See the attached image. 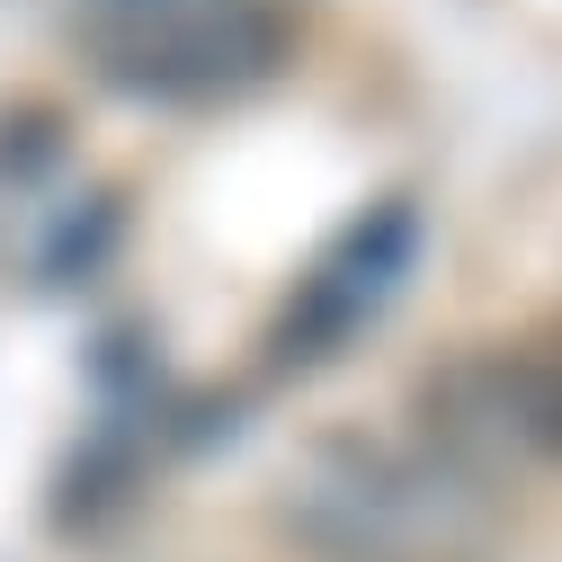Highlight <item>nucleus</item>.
<instances>
[{"instance_id":"obj_1","label":"nucleus","mask_w":562,"mask_h":562,"mask_svg":"<svg viewBox=\"0 0 562 562\" xmlns=\"http://www.w3.org/2000/svg\"><path fill=\"white\" fill-rule=\"evenodd\" d=\"M277 527L313 562H482L501 501L438 438L330 429L277 482Z\"/></svg>"},{"instance_id":"obj_2","label":"nucleus","mask_w":562,"mask_h":562,"mask_svg":"<svg viewBox=\"0 0 562 562\" xmlns=\"http://www.w3.org/2000/svg\"><path fill=\"white\" fill-rule=\"evenodd\" d=\"M81 45L125 99L205 108L277 72L286 19L277 0H81Z\"/></svg>"},{"instance_id":"obj_3","label":"nucleus","mask_w":562,"mask_h":562,"mask_svg":"<svg viewBox=\"0 0 562 562\" xmlns=\"http://www.w3.org/2000/svg\"><path fill=\"white\" fill-rule=\"evenodd\" d=\"M456 464L501 482L509 464L562 473V330H527L429 384V429Z\"/></svg>"},{"instance_id":"obj_4","label":"nucleus","mask_w":562,"mask_h":562,"mask_svg":"<svg viewBox=\"0 0 562 562\" xmlns=\"http://www.w3.org/2000/svg\"><path fill=\"white\" fill-rule=\"evenodd\" d=\"M411 259H419V205H411V196L367 205V215L348 224L304 277H295L286 313H277V330H268L277 367H330L339 348H348V339H358V330L402 295Z\"/></svg>"}]
</instances>
